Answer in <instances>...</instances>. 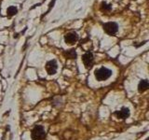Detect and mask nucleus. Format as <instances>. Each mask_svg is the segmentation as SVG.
Here are the masks:
<instances>
[{"instance_id": "nucleus-11", "label": "nucleus", "mask_w": 149, "mask_h": 140, "mask_svg": "<svg viewBox=\"0 0 149 140\" xmlns=\"http://www.w3.org/2000/svg\"><path fill=\"white\" fill-rule=\"evenodd\" d=\"M100 8L102 11L104 12H107V11H110L112 9V5L111 4H107L106 2H102L101 3V6Z\"/></svg>"}, {"instance_id": "nucleus-4", "label": "nucleus", "mask_w": 149, "mask_h": 140, "mask_svg": "<svg viewBox=\"0 0 149 140\" xmlns=\"http://www.w3.org/2000/svg\"><path fill=\"white\" fill-rule=\"evenodd\" d=\"M82 61L83 64L85 65V67L87 69H91L93 65V61H94V58H93V54L91 52H87L82 56Z\"/></svg>"}, {"instance_id": "nucleus-7", "label": "nucleus", "mask_w": 149, "mask_h": 140, "mask_svg": "<svg viewBox=\"0 0 149 140\" xmlns=\"http://www.w3.org/2000/svg\"><path fill=\"white\" fill-rule=\"evenodd\" d=\"M116 116L118 117V119H127L128 117L130 116V110L127 107H123V108H121V110L116 112Z\"/></svg>"}, {"instance_id": "nucleus-10", "label": "nucleus", "mask_w": 149, "mask_h": 140, "mask_svg": "<svg viewBox=\"0 0 149 140\" xmlns=\"http://www.w3.org/2000/svg\"><path fill=\"white\" fill-rule=\"evenodd\" d=\"M18 12V9L16 7H14V6H10V7H8V9H7V15L8 17H11V16H14V15H16Z\"/></svg>"}, {"instance_id": "nucleus-6", "label": "nucleus", "mask_w": 149, "mask_h": 140, "mask_svg": "<svg viewBox=\"0 0 149 140\" xmlns=\"http://www.w3.org/2000/svg\"><path fill=\"white\" fill-rule=\"evenodd\" d=\"M58 64L55 60H50L46 64V70L49 75H54L57 72Z\"/></svg>"}, {"instance_id": "nucleus-3", "label": "nucleus", "mask_w": 149, "mask_h": 140, "mask_svg": "<svg viewBox=\"0 0 149 140\" xmlns=\"http://www.w3.org/2000/svg\"><path fill=\"white\" fill-rule=\"evenodd\" d=\"M102 27H104V30L110 36L115 35L116 33L118 31V23L115 22H105Z\"/></svg>"}, {"instance_id": "nucleus-8", "label": "nucleus", "mask_w": 149, "mask_h": 140, "mask_svg": "<svg viewBox=\"0 0 149 140\" xmlns=\"http://www.w3.org/2000/svg\"><path fill=\"white\" fill-rule=\"evenodd\" d=\"M149 87V83H148V80L146 79H143V80H141L138 85V91L140 92H146Z\"/></svg>"}, {"instance_id": "nucleus-1", "label": "nucleus", "mask_w": 149, "mask_h": 140, "mask_svg": "<svg viewBox=\"0 0 149 140\" xmlns=\"http://www.w3.org/2000/svg\"><path fill=\"white\" fill-rule=\"evenodd\" d=\"M94 74H95V78L97 80L102 81V80H106L107 78H109L111 77L112 71L106 67H101L99 69L95 70Z\"/></svg>"}, {"instance_id": "nucleus-2", "label": "nucleus", "mask_w": 149, "mask_h": 140, "mask_svg": "<svg viewBox=\"0 0 149 140\" xmlns=\"http://www.w3.org/2000/svg\"><path fill=\"white\" fill-rule=\"evenodd\" d=\"M46 136V132L42 126L37 125L32 131V138L34 140H42Z\"/></svg>"}, {"instance_id": "nucleus-9", "label": "nucleus", "mask_w": 149, "mask_h": 140, "mask_svg": "<svg viewBox=\"0 0 149 140\" xmlns=\"http://www.w3.org/2000/svg\"><path fill=\"white\" fill-rule=\"evenodd\" d=\"M64 55H65V57L68 59H76L77 58V52L74 49L66 50L64 52Z\"/></svg>"}, {"instance_id": "nucleus-5", "label": "nucleus", "mask_w": 149, "mask_h": 140, "mask_svg": "<svg viewBox=\"0 0 149 140\" xmlns=\"http://www.w3.org/2000/svg\"><path fill=\"white\" fill-rule=\"evenodd\" d=\"M77 40H78V36L77 33H74V32L67 33V34L64 36V41H65V43L68 45H74Z\"/></svg>"}]
</instances>
